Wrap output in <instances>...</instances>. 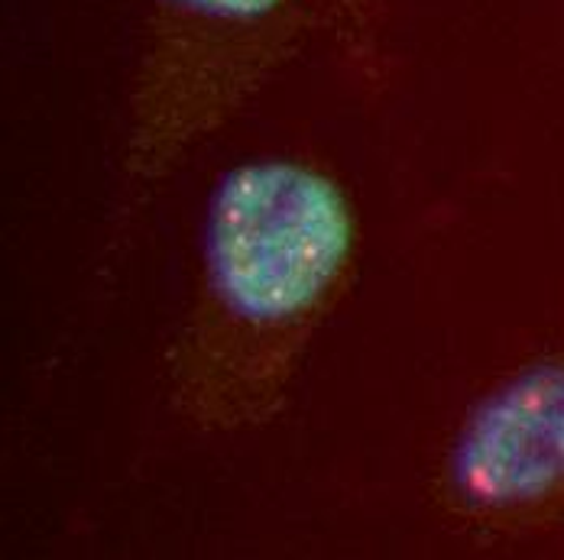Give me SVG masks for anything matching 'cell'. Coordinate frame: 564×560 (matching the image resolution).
I'll use <instances>...</instances> for the list:
<instances>
[{
    "mask_svg": "<svg viewBox=\"0 0 564 560\" xmlns=\"http://www.w3.org/2000/svg\"><path fill=\"white\" fill-rule=\"evenodd\" d=\"M354 240L338 188L295 163L234 168L208 221V270L218 295L250 321L308 311L338 279Z\"/></svg>",
    "mask_w": 564,
    "mask_h": 560,
    "instance_id": "1",
    "label": "cell"
},
{
    "mask_svg": "<svg viewBox=\"0 0 564 560\" xmlns=\"http://www.w3.org/2000/svg\"><path fill=\"white\" fill-rule=\"evenodd\" d=\"M454 490L474 505H525L564 486V366H539L490 395L452 460Z\"/></svg>",
    "mask_w": 564,
    "mask_h": 560,
    "instance_id": "2",
    "label": "cell"
},
{
    "mask_svg": "<svg viewBox=\"0 0 564 560\" xmlns=\"http://www.w3.org/2000/svg\"><path fill=\"white\" fill-rule=\"evenodd\" d=\"M172 23L170 50L182 56L260 53L292 13L295 0H160Z\"/></svg>",
    "mask_w": 564,
    "mask_h": 560,
    "instance_id": "3",
    "label": "cell"
}]
</instances>
